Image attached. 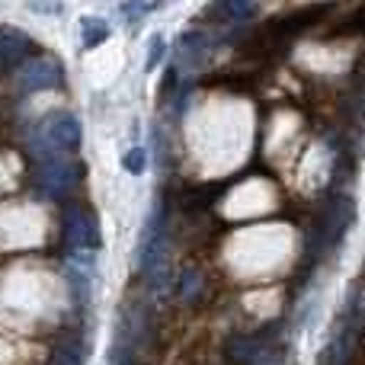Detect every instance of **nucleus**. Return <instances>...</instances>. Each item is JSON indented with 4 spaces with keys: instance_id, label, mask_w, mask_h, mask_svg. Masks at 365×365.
<instances>
[{
    "instance_id": "12",
    "label": "nucleus",
    "mask_w": 365,
    "mask_h": 365,
    "mask_svg": "<svg viewBox=\"0 0 365 365\" xmlns=\"http://www.w3.org/2000/svg\"><path fill=\"white\" fill-rule=\"evenodd\" d=\"M122 167H125V173H132V177H141L148 167V154L145 148H132V151H125V158H122Z\"/></svg>"
},
{
    "instance_id": "14",
    "label": "nucleus",
    "mask_w": 365,
    "mask_h": 365,
    "mask_svg": "<svg viewBox=\"0 0 365 365\" xmlns=\"http://www.w3.org/2000/svg\"><path fill=\"white\" fill-rule=\"evenodd\" d=\"M164 51H167V42L164 36H151V42H148V58H145V68L154 71L160 61H164Z\"/></svg>"
},
{
    "instance_id": "13",
    "label": "nucleus",
    "mask_w": 365,
    "mask_h": 365,
    "mask_svg": "<svg viewBox=\"0 0 365 365\" xmlns=\"http://www.w3.org/2000/svg\"><path fill=\"white\" fill-rule=\"evenodd\" d=\"M199 289H202V272H199V269H186V272H182L180 295L186 298V302H195V295H199Z\"/></svg>"
},
{
    "instance_id": "1",
    "label": "nucleus",
    "mask_w": 365,
    "mask_h": 365,
    "mask_svg": "<svg viewBox=\"0 0 365 365\" xmlns=\"http://www.w3.org/2000/svg\"><path fill=\"white\" fill-rule=\"evenodd\" d=\"M81 148V122L68 113H51L32 132V151L38 158H64Z\"/></svg>"
},
{
    "instance_id": "8",
    "label": "nucleus",
    "mask_w": 365,
    "mask_h": 365,
    "mask_svg": "<svg viewBox=\"0 0 365 365\" xmlns=\"http://www.w3.org/2000/svg\"><path fill=\"white\" fill-rule=\"evenodd\" d=\"M81 36H83V48H100L109 38V26L96 16H83L81 19Z\"/></svg>"
},
{
    "instance_id": "9",
    "label": "nucleus",
    "mask_w": 365,
    "mask_h": 365,
    "mask_svg": "<svg viewBox=\"0 0 365 365\" xmlns=\"http://www.w3.org/2000/svg\"><path fill=\"white\" fill-rule=\"evenodd\" d=\"M48 365H83V349H81V343H74V340L58 343L55 353H51V359H48Z\"/></svg>"
},
{
    "instance_id": "11",
    "label": "nucleus",
    "mask_w": 365,
    "mask_h": 365,
    "mask_svg": "<svg viewBox=\"0 0 365 365\" xmlns=\"http://www.w3.org/2000/svg\"><path fill=\"white\" fill-rule=\"evenodd\" d=\"M218 10L231 19H247L253 13V0H218Z\"/></svg>"
},
{
    "instance_id": "7",
    "label": "nucleus",
    "mask_w": 365,
    "mask_h": 365,
    "mask_svg": "<svg viewBox=\"0 0 365 365\" xmlns=\"http://www.w3.org/2000/svg\"><path fill=\"white\" fill-rule=\"evenodd\" d=\"M205 55H208V38L202 36V32H186V36L180 38V58L182 61L199 64Z\"/></svg>"
},
{
    "instance_id": "15",
    "label": "nucleus",
    "mask_w": 365,
    "mask_h": 365,
    "mask_svg": "<svg viewBox=\"0 0 365 365\" xmlns=\"http://www.w3.org/2000/svg\"><path fill=\"white\" fill-rule=\"evenodd\" d=\"M32 10L42 13V16H58V13H64V4L61 0H32Z\"/></svg>"
},
{
    "instance_id": "6",
    "label": "nucleus",
    "mask_w": 365,
    "mask_h": 365,
    "mask_svg": "<svg viewBox=\"0 0 365 365\" xmlns=\"http://www.w3.org/2000/svg\"><path fill=\"white\" fill-rule=\"evenodd\" d=\"M29 55H32V38L23 29H16V26H4L0 29V61L16 64Z\"/></svg>"
},
{
    "instance_id": "3",
    "label": "nucleus",
    "mask_w": 365,
    "mask_h": 365,
    "mask_svg": "<svg viewBox=\"0 0 365 365\" xmlns=\"http://www.w3.org/2000/svg\"><path fill=\"white\" fill-rule=\"evenodd\" d=\"M77 180H81V170L68 158H42V164L36 170V186L48 195L68 192V189L77 186Z\"/></svg>"
},
{
    "instance_id": "2",
    "label": "nucleus",
    "mask_w": 365,
    "mask_h": 365,
    "mask_svg": "<svg viewBox=\"0 0 365 365\" xmlns=\"http://www.w3.org/2000/svg\"><path fill=\"white\" fill-rule=\"evenodd\" d=\"M356 221V205L349 199H334V205L327 208V215H324L321 227H317L314 234H311V244L317 247V250H330V247H336L343 240V234H346V227Z\"/></svg>"
},
{
    "instance_id": "5",
    "label": "nucleus",
    "mask_w": 365,
    "mask_h": 365,
    "mask_svg": "<svg viewBox=\"0 0 365 365\" xmlns=\"http://www.w3.org/2000/svg\"><path fill=\"white\" fill-rule=\"evenodd\" d=\"M61 64L55 58H29L23 68L16 71V87L23 93H38V90H51L61 83Z\"/></svg>"
},
{
    "instance_id": "10",
    "label": "nucleus",
    "mask_w": 365,
    "mask_h": 365,
    "mask_svg": "<svg viewBox=\"0 0 365 365\" xmlns=\"http://www.w3.org/2000/svg\"><path fill=\"white\" fill-rule=\"evenodd\" d=\"M164 4H170V0H128V4L122 6V13H125L128 19H141V16H148V13L160 10Z\"/></svg>"
},
{
    "instance_id": "4",
    "label": "nucleus",
    "mask_w": 365,
    "mask_h": 365,
    "mask_svg": "<svg viewBox=\"0 0 365 365\" xmlns=\"http://www.w3.org/2000/svg\"><path fill=\"white\" fill-rule=\"evenodd\" d=\"M64 240L71 250H96L100 247V225L81 205H71L64 215Z\"/></svg>"
}]
</instances>
